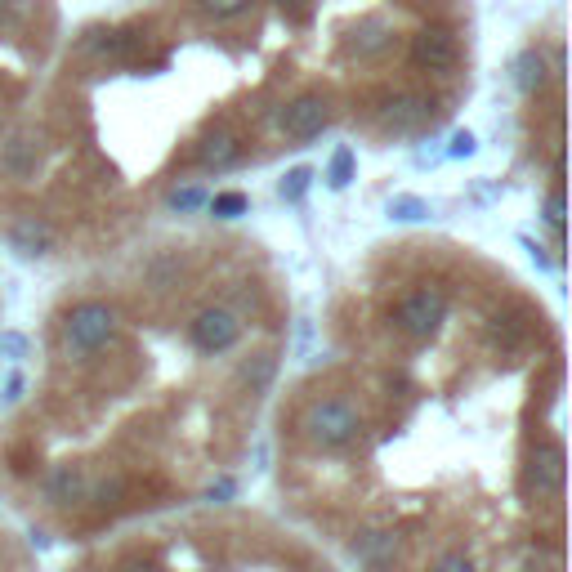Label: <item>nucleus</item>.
Masks as SVG:
<instances>
[{
  "instance_id": "obj_1",
  "label": "nucleus",
  "mask_w": 572,
  "mask_h": 572,
  "mask_svg": "<svg viewBox=\"0 0 572 572\" xmlns=\"http://www.w3.org/2000/svg\"><path fill=\"white\" fill-rule=\"evenodd\" d=\"M568 349L452 233L362 246L269 412L278 510L340 572H568Z\"/></svg>"
},
{
  "instance_id": "obj_2",
  "label": "nucleus",
  "mask_w": 572,
  "mask_h": 572,
  "mask_svg": "<svg viewBox=\"0 0 572 572\" xmlns=\"http://www.w3.org/2000/svg\"><path fill=\"white\" fill-rule=\"evenodd\" d=\"M470 90L447 0H251L103 18L0 139V246L76 269L327 139L425 143Z\"/></svg>"
},
{
  "instance_id": "obj_3",
  "label": "nucleus",
  "mask_w": 572,
  "mask_h": 572,
  "mask_svg": "<svg viewBox=\"0 0 572 572\" xmlns=\"http://www.w3.org/2000/svg\"><path fill=\"white\" fill-rule=\"evenodd\" d=\"M295 340L269 242L175 219L68 269L0 403V510L81 546L242 483Z\"/></svg>"
},
{
  "instance_id": "obj_4",
  "label": "nucleus",
  "mask_w": 572,
  "mask_h": 572,
  "mask_svg": "<svg viewBox=\"0 0 572 572\" xmlns=\"http://www.w3.org/2000/svg\"><path fill=\"white\" fill-rule=\"evenodd\" d=\"M59 572H340L278 505L193 501L72 546Z\"/></svg>"
},
{
  "instance_id": "obj_5",
  "label": "nucleus",
  "mask_w": 572,
  "mask_h": 572,
  "mask_svg": "<svg viewBox=\"0 0 572 572\" xmlns=\"http://www.w3.org/2000/svg\"><path fill=\"white\" fill-rule=\"evenodd\" d=\"M50 0H0V139L36 90V68L50 54Z\"/></svg>"
},
{
  "instance_id": "obj_6",
  "label": "nucleus",
  "mask_w": 572,
  "mask_h": 572,
  "mask_svg": "<svg viewBox=\"0 0 572 572\" xmlns=\"http://www.w3.org/2000/svg\"><path fill=\"white\" fill-rule=\"evenodd\" d=\"M0 572H41V555L36 541L0 510Z\"/></svg>"
},
{
  "instance_id": "obj_7",
  "label": "nucleus",
  "mask_w": 572,
  "mask_h": 572,
  "mask_svg": "<svg viewBox=\"0 0 572 572\" xmlns=\"http://www.w3.org/2000/svg\"><path fill=\"white\" fill-rule=\"evenodd\" d=\"M0 322H5V300H0Z\"/></svg>"
}]
</instances>
